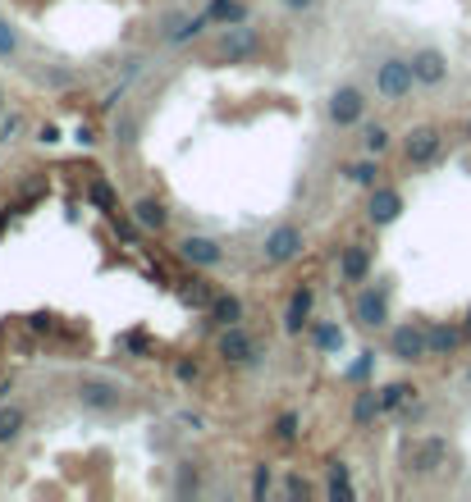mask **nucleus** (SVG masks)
<instances>
[{
    "mask_svg": "<svg viewBox=\"0 0 471 502\" xmlns=\"http://www.w3.org/2000/svg\"><path fill=\"white\" fill-rule=\"evenodd\" d=\"M412 87H417L412 59L389 55V59L375 64V96H380V101H402V96H412Z\"/></svg>",
    "mask_w": 471,
    "mask_h": 502,
    "instance_id": "obj_1",
    "label": "nucleus"
},
{
    "mask_svg": "<svg viewBox=\"0 0 471 502\" xmlns=\"http://www.w3.org/2000/svg\"><path fill=\"white\" fill-rule=\"evenodd\" d=\"M74 397H78V406H83V411H119V402H124V388H119L115 379L88 375V379H78Z\"/></svg>",
    "mask_w": 471,
    "mask_h": 502,
    "instance_id": "obj_2",
    "label": "nucleus"
},
{
    "mask_svg": "<svg viewBox=\"0 0 471 502\" xmlns=\"http://www.w3.org/2000/svg\"><path fill=\"white\" fill-rule=\"evenodd\" d=\"M389 356L393 361H426L430 356V338H426V329L421 324H398L393 333H389Z\"/></svg>",
    "mask_w": 471,
    "mask_h": 502,
    "instance_id": "obj_3",
    "label": "nucleus"
},
{
    "mask_svg": "<svg viewBox=\"0 0 471 502\" xmlns=\"http://www.w3.org/2000/svg\"><path fill=\"white\" fill-rule=\"evenodd\" d=\"M298 251H302V229H298V224H280V229H271V233H265V247H261L265 265H289Z\"/></svg>",
    "mask_w": 471,
    "mask_h": 502,
    "instance_id": "obj_4",
    "label": "nucleus"
},
{
    "mask_svg": "<svg viewBox=\"0 0 471 502\" xmlns=\"http://www.w3.org/2000/svg\"><path fill=\"white\" fill-rule=\"evenodd\" d=\"M353 315H357V324H366V329H384V324H389V288H384V283H375V288H362V293H357Z\"/></svg>",
    "mask_w": 471,
    "mask_h": 502,
    "instance_id": "obj_5",
    "label": "nucleus"
},
{
    "mask_svg": "<svg viewBox=\"0 0 471 502\" xmlns=\"http://www.w3.org/2000/svg\"><path fill=\"white\" fill-rule=\"evenodd\" d=\"M220 356L229 366H252L256 356H261V347H256V338L243 329V324H225V333H220Z\"/></svg>",
    "mask_w": 471,
    "mask_h": 502,
    "instance_id": "obj_6",
    "label": "nucleus"
},
{
    "mask_svg": "<svg viewBox=\"0 0 471 502\" xmlns=\"http://www.w3.org/2000/svg\"><path fill=\"white\" fill-rule=\"evenodd\" d=\"M220 55H225L229 64H243V59L261 55V32H256V28H247V23L225 28V37H220Z\"/></svg>",
    "mask_w": 471,
    "mask_h": 502,
    "instance_id": "obj_7",
    "label": "nucleus"
},
{
    "mask_svg": "<svg viewBox=\"0 0 471 502\" xmlns=\"http://www.w3.org/2000/svg\"><path fill=\"white\" fill-rule=\"evenodd\" d=\"M439 466H448V443L444 439H417L408 448V470L412 475H435Z\"/></svg>",
    "mask_w": 471,
    "mask_h": 502,
    "instance_id": "obj_8",
    "label": "nucleus"
},
{
    "mask_svg": "<svg viewBox=\"0 0 471 502\" xmlns=\"http://www.w3.org/2000/svg\"><path fill=\"white\" fill-rule=\"evenodd\" d=\"M179 256H183L192 269H216V265L225 260L220 242H216V238H207V233H188V238L179 242Z\"/></svg>",
    "mask_w": 471,
    "mask_h": 502,
    "instance_id": "obj_9",
    "label": "nucleus"
},
{
    "mask_svg": "<svg viewBox=\"0 0 471 502\" xmlns=\"http://www.w3.org/2000/svg\"><path fill=\"white\" fill-rule=\"evenodd\" d=\"M402 214V192L398 187H371V205H366V220L375 224V229H389L393 220Z\"/></svg>",
    "mask_w": 471,
    "mask_h": 502,
    "instance_id": "obj_10",
    "label": "nucleus"
},
{
    "mask_svg": "<svg viewBox=\"0 0 471 502\" xmlns=\"http://www.w3.org/2000/svg\"><path fill=\"white\" fill-rule=\"evenodd\" d=\"M362 114H366V96H362L357 87H339V92L329 96V119L339 123V128L362 123Z\"/></svg>",
    "mask_w": 471,
    "mask_h": 502,
    "instance_id": "obj_11",
    "label": "nucleus"
},
{
    "mask_svg": "<svg viewBox=\"0 0 471 502\" xmlns=\"http://www.w3.org/2000/svg\"><path fill=\"white\" fill-rule=\"evenodd\" d=\"M211 23V14L201 10V14H188V10H174L170 19H165V28H161V37L170 41V46H183V41H192L201 28Z\"/></svg>",
    "mask_w": 471,
    "mask_h": 502,
    "instance_id": "obj_12",
    "label": "nucleus"
},
{
    "mask_svg": "<svg viewBox=\"0 0 471 502\" xmlns=\"http://www.w3.org/2000/svg\"><path fill=\"white\" fill-rule=\"evenodd\" d=\"M412 74H417V87H439L448 78V59L435 50V46H421L412 55Z\"/></svg>",
    "mask_w": 471,
    "mask_h": 502,
    "instance_id": "obj_13",
    "label": "nucleus"
},
{
    "mask_svg": "<svg viewBox=\"0 0 471 502\" xmlns=\"http://www.w3.org/2000/svg\"><path fill=\"white\" fill-rule=\"evenodd\" d=\"M439 147H444V132L439 128H412L402 151H408V165H430L439 156Z\"/></svg>",
    "mask_w": 471,
    "mask_h": 502,
    "instance_id": "obj_14",
    "label": "nucleus"
},
{
    "mask_svg": "<svg viewBox=\"0 0 471 502\" xmlns=\"http://www.w3.org/2000/svg\"><path fill=\"white\" fill-rule=\"evenodd\" d=\"M311 306H316V288L302 283V288L289 297V311H284V333H302L311 324Z\"/></svg>",
    "mask_w": 471,
    "mask_h": 502,
    "instance_id": "obj_15",
    "label": "nucleus"
},
{
    "mask_svg": "<svg viewBox=\"0 0 471 502\" xmlns=\"http://www.w3.org/2000/svg\"><path fill=\"white\" fill-rule=\"evenodd\" d=\"M366 274H371V247H362V242L344 247L339 251V278L344 283H366Z\"/></svg>",
    "mask_w": 471,
    "mask_h": 502,
    "instance_id": "obj_16",
    "label": "nucleus"
},
{
    "mask_svg": "<svg viewBox=\"0 0 471 502\" xmlns=\"http://www.w3.org/2000/svg\"><path fill=\"white\" fill-rule=\"evenodd\" d=\"M133 220L143 224V233H161V229L170 224V210H165V201H156V196H143L138 205H133Z\"/></svg>",
    "mask_w": 471,
    "mask_h": 502,
    "instance_id": "obj_17",
    "label": "nucleus"
},
{
    "mask_svg": "<svg viewBox=\"0 0 471 502\" xmlns=\"http://www.w3.org/2000/svg\"><path fill=\"white\" fill-rule=\"evenodd\" d=\"M426 338H430V356H448V351H457V342L466 338V329H457V324H430Z\"/></svg>",
    "mask_w": 471,
    "mask_h": 502,
    "instance_id": "obj_18",
    "label": "nucleus"
},
{
    "mask_svg": "<svg viewBox=\"0 0 471 502\" xmlns=\"http://www.w3.org/2000/svg\"><path fill=\"white\" fill-rule=\"evenodd\" d=\"M325 493H329L334 502H348V497H357L348 461H329V484H325Z\"/></svg>",
    "mask_w": 471,
    "mask_h": 502,
    "instance_id": "obj_19",
    "label": "nucleus"
},
{
    "mask_svg": "<svg viewBox=\"0 0 471 502\" xmlns=\"http://www.w3.org/2000/svg\"><path fill=\"white\" fill-rule=\"evenodd\" d=\"M207 14H211V23H220V28H238V23H247V5H243V0H211Z\"/></svg>",
    "mask_w": 471,
    "mask_h": 502,
    "instance_id": "obj_20",
    "label": "nucleus"
},
{
    "mask_svg": "<svg viewBox=\"0 0 471 502\" xmlns=\"http://www.w3.org/2000/svg\"><path fill=\"white\" fill-rule=\"evenodd\" d=\"M311 342L320 351H329V356H339L344 351V329L334 324V320H320V324H311Z\"/></svg>",
    "mask_w": 471,
    "mask_h": 502,
    "instance_id": "obj_21",
    "label": "nucleus"
},
{
    "mask_svg": "<svg viewBox=\"0 0 471 502\" xmlns=\"http://www.w3.org/2000/svg\"><path fill=\"white\" fill-rule=\"evenodd\" d=\"M380 411H384V406H380L375 388H362V393L353 397V424H357V429H366V424H371V420H375Z\"/></svg>",
    "mask_w": 471,
    "mask_h": 502,
    "instance_id": "obj_22",
    "label": "nucleus"
},
{
    "mask_svg": "<svg viewBox=\"0 0 471 502\" xmlns=\"http://www.w3.org/2000/svg\"><path fill=\"white\" fill-rule=\"evenodd\" d=\"M412 397H417V388H412V384H402V379H393V384H384V388H380V406H384V411L408 406Z\"/></svg>",
    "mask_w": 471,
    "mask_h": 502,
    "instance_id": "obj_23",
    "label": "nucleus"
},
{
    "mask_svg": "<svg viewBox=\"0 0 471 502\" xmlns=\"http://www.w3.org/2000/svg\"><path fill=\"white\" fill-rule=\"evenodd\" d=\"M211 320H220V324H243V302H238L234 293H220V297L211 302Z\"/></svg>",
    "mask_w": 471,
    "mask_h": 502,
    "instance_id": "obj_24",
    "label": "nucleus"
},
{
    "mask_svg": "<svg viewBox=\"0 0 471 502\" xmlns=\"http://www.w3.org/2000/svg\"><path fill=\"white\" fill-rule=\"evenodd\" d=\"M88 201H92L101 214H110V220H115L119 201H115V192H110V183H106V178H92V183H88Z\"/></svg>",
    "mask_w": 471,
    "mask_h": 502,
    "instance_id": "obj_25",
    "label": "nucleus"
},
{
    "mask_svg": "<svg viewBox=\"0 0 471 502\" xmlns=\"http://www.w3.org/2000/svg\"><path fill=\"white\" fill-rule=\"evenodd\" d=\"M23 434V411L19 406H0V443H14Z\"/></svg>",
    "mask_w": 471,
    "mask_h": 502,
    "instance_id": "obj_26",
    "label": "nucleus"
},
{
    "mask_svg": "<svg viewBox=\"0 0 471 502\" xmlns=\"http://www.w3.org/2000/svg\"><path fill=\"white\" fill-rule=\"evenodd\" d=\"M183 302H188V306H207V311H211V302H216L211 283H207V278H188V288H183Z\"/></svg>",
    "mask_w": 471,
    "mask_h": 502,
    "instance_id": "obj_27",
    "label": "nucleus"
},
{
    "mask_svg": "<svg viewBox=\"0 0 471 502\" xmlns=\"http://www.w3.org/2000/svg\"><path fill=\"white\" fill-rule=\"evenodd\" d=\"M362 141H366L371 156H380V151H389V128H384V123H366V128H362Z\"/></svg>",
    "mask_w": 471,
    "mask_h": 502,
    "instance_id": "obj_28",
    "label": "nucleus"
},
{
    "mask_svg": "<svg viewBox=\"0 0 471 502\" xmlns=\"http://www.w3.org/2000/svg\"><path fill=\"white\" fill-rule=\"evenodd\" d=\"M348 178H353L357 187H380V165H375V160H357V165L348 169Z\"/></svg>",
    "mask_w": 471,
    "mask_h": 502,
    "instance_id": "obj_29",
    "label": "nucleus"
},
{
    "mask_svg": "<svg viewBox=\"0 0 471 502\" xmlns=\"http://www.w3.org/2000/svg\"><path fill=\"white\" fill-rule=\"evenodd\" d=\"M197 488H201V470L183 461V466H179V479H174V493H179V497H188V493H197Z\"/></svg>",
    "mask_w": 471,
    "mask_h": 502,
    "instance_id": "obj_30",
    "label": "nucleus"
},
{
    "mask_svg": "<svg viewBox=\"0 0 471 502\" xmlns=\"http://www.w3.org/2000/svg\"><path fill=\"white\" fill-rule=\"evenodd\" d=\"M298 424H302L298 411H284V415L275 420V439H280V443H293V439H298Z\"/></svg>",
    "mask_w": 471,
    "mask_h": 502,
    "instance_id": "obj_31",
    "label": "nucleus"
},
{
    "mask_svg": "<svg viewBox=\"0 0 471 502\" xmlns=\"http://www.w3.org/2000/svg\"><path fill=\"white\" fill-rule=\"evenodd\" d=\"M271 484H275L271 466H256V470H252V497H256V502H265V493H271Z\"/></svg>",
    "mask_w": 471,
    "mask_h": 502,
    "instance_id": "obj_32",
    "label": "nucleus"
},
{
    "mask_svg": "<svg viewBox=\"0 0 471 502\" xmlns=\"http://www.w3.org/2000/svg\"><path fill=\"white\" fill-rule=\"evenodd\" d=\"M115 141H124V147H133V141H138V119H133V114L115 119Z\"/></svg>",
    "mask_w": 471,
    "mask_h": 502,
    "instance_id": "obj_33",
    "label": "nucleus"
},
{
    "mask_svg": "<svg viewBox=\"0 0 471 502\" xmlns=\"http://www.w3.org/2000/svg\"><path fill=\"white\" fill-rule=\"evenodd\" d=\"M371 370H375V351H362L357 361L348 366V379H353V384H362V379H366Z\"/></svg>",
    "mask_w": 471,
    "mask_h": 502,
    "instance_id": "obj_34",
    "label": "nucleus"
},
{
    "mask_svg": "<svg viewBox=\"0 0 471 502\" xmlns=\"http://www.w3.org/2000/svg\"><path fill=\"white\" fill-rule=\"evenodd\" d=\"M14 50H19V32H14L5 19H0V59H10Z\"/></svg>",
    "mask_w": 471,
    "mask_h": 502,
    "instance_id": "obj_35",
    "label": "nucleus"
},
{
    "mask_svg": "<svg viewBox=\"0 0 471 502\" xmlns=\"http://www.w3.org/2000/svg\"><path fill=\"white\" fill-rule=\"evenodd\" d=\"M42 83H46V87H74L78 78L69 74V68H46V74H42Z\"/></svg>",
    "mask_w": 471,
    "mask_h": 502,
    "instance_id": "obj_36",
    "label": "nucleus"
},
{
    "mask_svg": "<svg viewBox=\"0 0 471 502\" xmlns=\"http://www.w3.org/2000/svg\"><path fill=\"white\" fill-rule=\"evenodd\" d=\"M197 375H201L197 361H179V366H174V379H179V384H197Z\"/></svg>",
    "mask_w": 471,
    "mask_h": 502,
    "instance_id": "obj_37",
    "label": "nucleus"
},
{
    "mask_svg": "<svg viewBox=\"0 0 471 502\" xmlns=\"http://www.w3.org/2000/svg\"><path fill=\"white\" fill-rule=\"evenodd\" d=\"M138 229H143L138 220H133V224H124V220H115V238H119V242H138Z\"/></svg>",
    "mask_w": 471,
    "mask_h": 502,
    "instance_id": "obj_38",
    "label": "nucleus"
},
{
    "mask_svg": "<svg viewBox=\"0 0 471 502\" xmlns=\"http://www.w3.org/2000/svg\"><path fill=\"white\" fill-rule=\"evenodd\" d=\"M284 493H289V497H307V493H311V484H307L302 475H289V479H284Z\"/></svg>",
    "mask_w": 471,
    "mask_h": 502,
    "instance_id": "obj_39",
    "label": "nucleus"
},
{
    "mask_svg": "<svg viewBox=\"0 0 471 502\" xmlns=\"http://www.w3.org/2000/svg\"><path fill=\"white\" fill-rule=\"evenodd\" d=\"M19 128H23V119H19V114H5V119H0V141H10Z\"/></svg>",
    "mask_w": 471,
    "mask_h": 502,
    "instance_id": "obj_40",
    "label": "nucleus"
},
{
    "mask_svg": "<svg viewBox=\"0 0 471 502\" xmlns=\"http://www.w3.org/2000/svg\"><path fill=\"white\" fill-rule=\"evenodd\" d=\"M37 141H46V147H51V141H60V128L55 123H42L37 128Z\"/></svg>",
    "mask_w": 471,
    "mask_h": 502,
    "instance_id": "obj_41",
    "label": "nucleus"
},
{
    "mask_svg": "<svg viewBox=\"0 0 471 502\" xmlns=\"http://www.w3.org/2000/svg\"><path fill=\"white\" fill-rule=\"evenodd\" d=\"M124 347H128V351H147V333H128Z\"/></svg>",
    "mask_w": 471,
    "mask_h": 502,
    "instance_id": "obj_42",
    "label": "nucleus"
},
{
    "mask_svg": "<svg viewBox=\"0 0 471 502\" xmlns=\"http://www.w3.org/2000/svg\"><path fill=\"white\" fill-rule=\"evenodd\" d=\"M32 329H37V333H51L55 320H51V315H32Z\"/></svg>",
    "mask_w": 471,
    "mask_h": 502,
    "instance_id": "obj_43",
    "label": "nucleus"
},
{
    "mask_svg": "<svg viewBox=\"0 0 471 502\" xmlns=\"http://www.w3.org/2000/svg\"><path fill=\"white\" fill-rule=\"evenodd\" d=\"M74 137H78V141H83V147H92V141H97V132H92V128H88V123H83V128H78V132H74Z\"/></svg>",
    "mask_w": 471,
    "mask_h": 502,
    "instance_id": "obj_44",
    "label": "nucleus"
},
{
    "mask_svg": "<svg viewBox=\"0 0 471 502\" xmlns=\"http://www.w3.org/2000/svg\"><path fill=\"white\" fill-rule=\"evenodd\" d=\"M311 5H316V0H284V10H293V14L298 10H311Z\"/></svg>",
    "mask_w": 471,
    "mask_h": 502,
    "instance_id": "obj_45",
    "label": "nucleus"
},
{
    "mask_svg": "<svg viewBox=\"0 0 471 502\" xmlns=\"http://www.w3.org/2000/svg\"><path fill=\"white\" fill-rule=\"evenodd\" d=\"M462 329H466V338H471V311H466V324H462Z\"/></svg>",
    "mask_w": 471,
    "mask_h": 502,
    "instance_id": "obj_46",
    "label": "nucleus"
},
{
    "mask_svg": "<svg viewBox=\"0 0 471 502\" xmlns=\"http://www.w3.org/2000/svg\"><path fill=\"white\" fill-rule=\"evenodd\" d=\"M466 137H471V123H466Z\"/></svg>",
    "mask_w": 471,
    "mask_h": 502,
    "instance_id": "obj_47",
    "label": "nucleus"
},
{
    "mask_svg": "<svg viewBox=\"0 0 471 502\" xmlns=\"http://www.w3.org/2000/svg\"><path fill=\"white\" fill-rule=\"evenodd\" d=\"M466 384H471V370H466Z\"/></svg>",
    "mask_w": 471,
    "mask_h": 502,
    "instance_id": "obj_48",
    "label": "nucleus"
}]
</instances>
